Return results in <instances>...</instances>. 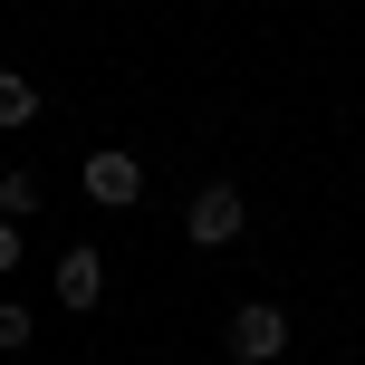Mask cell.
Wrapping results in <instances>:
<instances>
[{
	"label": "cell",
	"mask_w": 365,
	"mask_h": 365,
	"mask_svg": "<svg viewBox=\"0 0 365 365\" xmlns=\"http://www.w3.org/2000/svg\"><path fill=\"white\" fill-rule=\"evenodd\" d=\"M221 346H231V365H279L289 356V308H279V298H240L231 327H221Z\"/></svg>",
	"instance_id": "cell-1"
},
{
	"label": "cell",
	"mask_w": 365,
	"mask_h": 365,
	"mask_svg": "<svg viewBox=\"0 0 365 365\" xmlns=\"http://www.w3.org/2000/svg\"><path fill=\"white\" fill-rule=\"evenodd\" d=\"M240 231H250V202H240V182H202V192L182 202V240H192V250H231Z\"/></svg>",
	"instance_id": "cell-2"
},
{
	"label": "cell",
	"mask_w": 365,
	"mask_h": 365,
	"mask_svg": "<svg viewBox=\"0 0 365 365\" xmlns=\"http://www.w3.org/2000/svg\"><path fill=\"white\" fill-rule=\"evenodd\" d=\"M77 182H87L96 212H135V192H145V164H135L125 145H96L87 164H77Z\"/></svg>",
	"instance_id": "cell-3"
},
{
	"label": "cell",
	"mask_w": 365,
	"mask_h": 365,
	"mask_svg": "<svg viewBox=\"0 0 365 365\" xmlns=\"http://www.w3.org/2000/svg\"><path fill=\"white\" fill-rule=\"evenodd\" d=\"M96 298H106V259H96L87 240H77V250H58V308H68V317H87Z\"/></svg>",
	"instance_id": "cell-4"
},
{
	"label": "cell",
	"mask_w": 365,
	"mask_h": 365,
	"mask_svg": "<svg viewBox=\"0 0 365 365\" xmlns=\"http://www.w3.org/2000/svg\"><path fill=\"white\" fill-rule=\"evenodd\" d=\"M38 202H48V182H38L29 164H10V173H0V221H19V231H29V212H38Z\"/></svg>",
	"instance_id": "cell-5"
},
{
	"label": "cell",
	"mask_w": 365,
	"mask_h": 365,
	"mask_svg": "<svg viewBox=\"0 0 365 365\" xmlns=\"http://www.w3.org/2000/svg\"><path fill=\"white\" fill-rule=\"evenodd\" d=\"M19 125H38V87H29V68H0V135H19Z\"/></svg>",
	"instance_id": "cell-6"
},
{
	"label": "cell",
	"mask_w": 365,
	"mask_h": 365,
	"mask_svg": "<svg viewBox=\"0 0 365 365\" xmlns=\"http://www.w3.org/2000/svg\"><path fill=\"white\" fill-rule=\"evenodd\" d=\"M29 336H38V308L29 298H0V356H29Z\"/></svg>",
	"instance_id": "cell-7"
},
{
	"label": "cell",
	"mask_w": 365,
	"mask_h": 365,
	"mask_svg": "<svg viewBox=\"0 0 365 365\" xmlns=\"http://www.w3.org/2000/svg\"><path fill=\"white\" fill-rule=\"evenodd\" d=\"M19 250H29V231H19V221H0V279L19 269Z\"/></svg>",
	"instance_id": "cell-8"
},
{
	"label": "cell",
	"mask_w": 365,
	"mask_h": 365,
	"mask_svg": "<svg viewBox=\"0 0 365 365\" xmlns=\"http://www.w3.org/2000/svg\"><path fill=\"white\" fill-rule=\"evenodd\" d=\"M0 365H19V356H0Z\"/></svg>",
	"instance_id": "cell-9"
}]
</instances>
